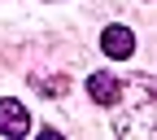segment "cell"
<instances>
[{
    "instance_id": "1",
    "label": "cell",
    "mask_w": 157,
    "mask_h": 140,
    "mask_svg": "<svg viewBox=\"0 0 157 140\" xmlns=\"http://www.w3.org/2000/svg\"><path fill=\"white\" fill-rule=\"evenodd\" d=\"M31 131V114L22 101H0V136H26Z\"/></svg>"
},
{
    "instance_id": "2",
    "label": "cell",
    "mask_w": 157,
    "mask_h": 140,
    "mask_svg": "<svg viewBox=\"0 0 157 140\" xmlns=\"http://www.w3.org/2000/svg\"><path fill=\"white\" fill-rule=\"evenodd\" d=\"M87 96L101 101V105H118V101H122V83H118L109 70H96V74L87 79Z\"/></svg>"
},
{
    "instance_id": "3",
    "label": "cell",
    "mask_w": 157,
    "mask_h": 140,
    "mask_svg": "<svg viewBox=\"0 0 157 140\" xmlns=\"http://www.w3.org/2000/svg\"><path fill=\"white\" fill-rule=\"evenodd\" d=\"M101 48H105V57H113V62H127V57L135 53V35L127 26H109L101 35Z\"/></svg>"
}]
</instances>
